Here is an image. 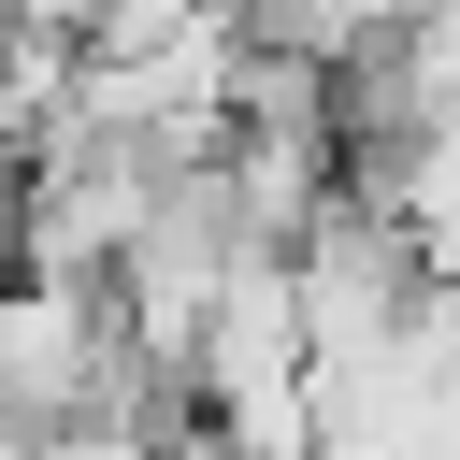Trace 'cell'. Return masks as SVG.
Returning a JSON list of instances; mask_svg holds the SVG:
<instances>
[{
	"instance_id": "1",
	"label": "cell",
	"mask_w": 460,
	"mask_h": 460,
	"mask_svg": "<svg viewBox=\"0 0 460 460\" xmlns=\"http://www.w3.org/2000/svg\"><path fill=\"white\" fill-rule=\"evenodd\" d=\"M29 259V158H0V273Z\"/></svg>"
}]
</instances>
